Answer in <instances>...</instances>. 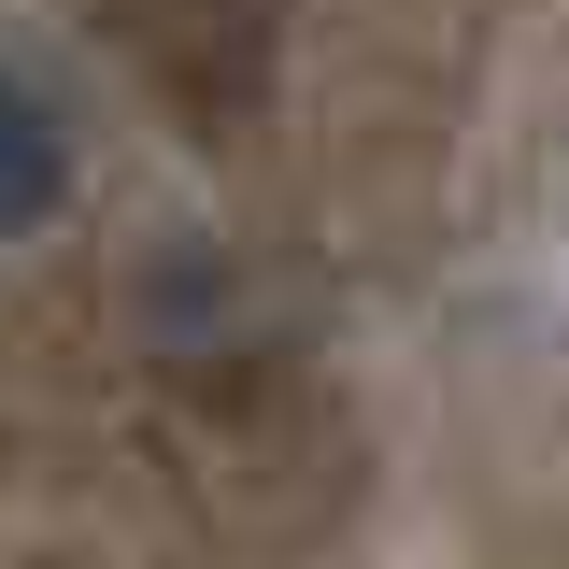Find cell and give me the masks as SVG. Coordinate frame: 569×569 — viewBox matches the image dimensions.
I'll list each match as a JSON object with an SVG mask.
<instances>
[{
  "instance_id": "cell-1",
  "label": "cell",
  "mask_w": 569,
  "mask_h": 569,
  "mask_svg": "<svg viewBox=\"0 0 569 569\" xmlns=\"http://www.w3.org/2000/svg\"><path fill=\"white\" fill-rule=\"evenodd\" d=\"M58 213H71V114L0 58V242H29Z\"/></svg>"
}]
</instances>
